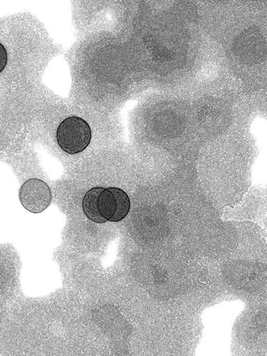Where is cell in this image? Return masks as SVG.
Segmentation results:
<instances>
[{"label": "cell", "mask_w": 267, "mask_h": 356, "mask_svg": "<svg viewBox=\"0 0 267 356\" xmlns=\"http://www.w3.org/2000/svg\"><path fill=\"white\" fill-rule=\"evenodd\" d=\"M82 206L91 221L98 224L120 222L129 214L130 200L123 190L116 187H94L86 193Z\"/></svg>", "instance_id": "obj_1"}, {"label": "cell", "mask_w": 267, "mask_h": 356, "mask_svg": "<svg viewBox=\"0 0 267 356\" xmlns=\"http://www.w3.org/2000/svg\"><path fill=\"white\" fill-rule=\"evenodd\" d=\"M91 129L81 118H67L60 124L56 132V140L63 152L77 154L83 152L91 141Z\"/></svg>", "instance_id": "obj_2"}, {"label": "cell", "mask_w": 267, "mask_h": 356, "mask_svg": "<svg viewBox=\"0 0 267 356\" xmlns=\"http://www.w3.org/2000/svg\"><path fill=\"white\" fill-rule=\"evenodd\" d=\"M20 200L22 206L27 211L40 213L49 206L52 195L49 186L42 180L30 179L26 181L20 190Z\"/></svg>", "instance_id": "obj_3"}]
</instances>
